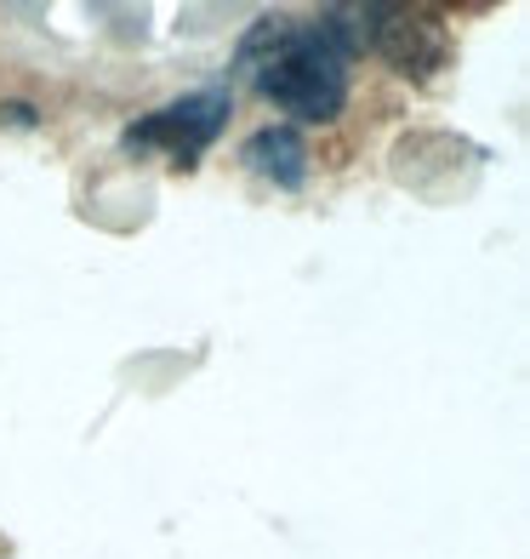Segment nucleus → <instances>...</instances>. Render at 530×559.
<instances>
[{"label":"nucleus","instance_id":"f257e3e1","mask_svg":"<svg viewBox=\"0 0 530 559\" xmlns=\"http://www.w3.org/2000/svg\"><path fill=\"white\" fill-rule=\"evenodd\" d=\"M234 69L251 74V86L274 109H286L291 120H309V126L337 120L348 104V52L325 29V17L320 23L257 17L234 52Z\"/></svg>","mask_w":530,"mask_h":559},{"label":"nucleus","instance_id":"f03ea898","mask_svg":"<svg viewBox=\"0 0 530 559\" xmlns=\"http://www.w3.org/2000/svg\"><path fill=\"white\" fill-rule=\"evenodd\" d=\"M229 109H234V97L222 86L189 92V97H177V104L143 115L132 132H125V148H160L171 160H194V155H206L217 143V132L229 126Z\"/></svg>","mask_w":530,"mask_h":559},{"label":"nucleus","instance_id":"7ed1b4c3","mask_svg":"<svg viewBox=\"0 0 530 559\" xmlns=\"http://www.w3.org/2000/svg\"><path fill=\"white\" fill-rule=\"evenodd\" d=\"M240 160H245V171L268 177L274 189H302V177H309V143H302L297 126H263V132L245 138Z\"/></svg>","mask_w":530,"mask_h":559}]
</instances>
